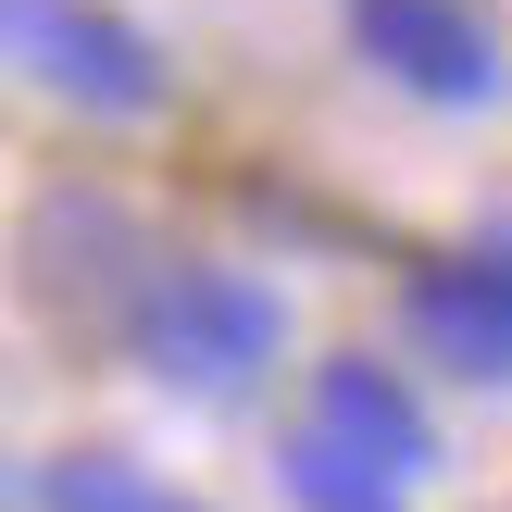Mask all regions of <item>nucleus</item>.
<instances>
[{"instance_id":"obj_1","label":"nucleus","mask_w":512,"mask_h":512,"mask_svg":"<svg viewBox=\"0 0 512 512\" xmlns=\"http://www.w3.org/2000/svg\"><path fill=\"white\" fill-rule=\"evenodd\" d=\"M138 363L188 400H238L288 363V300L238 263H175L138 288Z\"/></svg>"},{"instance_id":"obj_2","label":"nucleus","mask_w":512,"mask_h":512,"mask_svg":"<svg viewBox=\"0 0 512 512\" xmlns=\"http://www.w3.org/2000/svg\"><path fill=\"white\" fill-rule=\"evenodd\" d=\"M0 50L25 75H50L63 100H88V113H150L163 100V50L138 25L88 13V0H0Z\"/></svg>"},{"instance_id":"obj_3","label":"nucleus","mask_w":512,"mask_h":512,"mask_svg":"<svg viewBox=\"0 0 512 512\" xmlns=\"http://www.w3.org/2000/svg\"><path fill=\"white\" fill-rule=\"evenodd\" d=\"M313 438L363 450V463H375V475H400V488H425V475H438V425H425V400L400 388L375 350L313 363Z\"/></svg>"},{"instance_id":"obj_4","label":"nucleus","mask_w":512,"mask_h":512,"mask_svg":"<svg viewBox=\"0 0 512 512\" xmlns=\"http://www.w3.org/2000/svg\"><path fill=\"white\" fill-rule=\"evenodd\" d=\"M400 338H413L425 363L500 388V375H512V300H500V275L463 250V263H425L413 288H400Z\"/></svg>"},{"instance_id":"obj_5","label":"nucleus","mask_w":512,"mask_h":512,"mask_svg":"<svg viewBox=\"0 0 512 512\" xmlns=\"http://www.w3.org/2000/svg\"><path fill=\"white\" fill-rule=\"evenodd\" d=\"M350 38H363L400 88H425V100H488V25H475L463 0H363Z\"/></svg>"},{"instance_id":"obj_6","label":"nucleus","mask_w":512,"mask_h":512,"mask_svg":"<svg viewBox=\"0 0 512 512\" xmlns=\"http://www.w3.org/2000/svg\"><path fill=\"white\" fill-rule=\"evenodd\" d=\"M275 488H288V512H413V488H400V475H375L363 450L313 438V425L275 450Z\"/></svg>"},{"instance_id":"obj_7","label":"nucleus","mask_w":512,"mask_h":512,"mask_svg":"<svg viewBox=\"0 0 512 512\" xmlns=\"http://www.w3.org/2000/svg\"><path fill=\"white\" fill-rule=\"evenodd\" d=\"M38 512H200V500H175L163 475H138L125 450H63V463L38 475Z\"/></svg>"},{"instance_id":"obj_8","label":"nucleus","mask_w":512,"mask_h":512,"mask_svg":"<svg viewBox=\"0 0 512 512\" xmlns=\"http://www.w3.org/2000/svg\"><path fill=\"white\" fill-rule=\"evenodd\" d=\"M475 263H488V275H500V300H512V225H500V238H488V250H475Z\"/></svg>"},{"instance_id":"obj_9","label":"nucleus","mask_w":512,"mask_h":512,"mask_svg":"<svg viewBox=\"0 0 512 512\" xmlns=\"http://www.w3.org/2000/svg\"><path fill=\"white\" fill-rule=\"evenodd\" d=\"M0 512H13V475H0Z\"/></svg>"}]
</instances>
